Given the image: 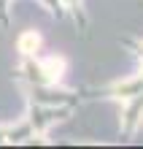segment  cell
<instances>
[{"label":"cell","mask_w":143,"mask_h":149,"mask_svg":"<svg viewBox=\"0 0 143 149\" xmlns=\"http://www.w3.org/2000/svg\"><path fill=\"white\" fill-rule=\"evenodd\" d=\"M124 46H130L135 54L140 57L143 63V38H124ZM95 95H103V98H113L122 103V125H124V133L132 136L135 127L140 125L143 119V65L135 79H127V81H116L108 87H100V90H92Z\"/></svg>","instance_id":"cell-1"}]
</instances>
